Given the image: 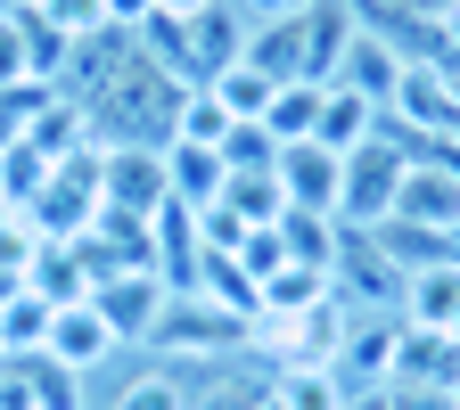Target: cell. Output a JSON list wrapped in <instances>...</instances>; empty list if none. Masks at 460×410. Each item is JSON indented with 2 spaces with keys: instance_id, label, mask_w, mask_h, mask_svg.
<instances>
[{
  "instance_id": "obj_1",
  "label": "cell",
  "mask_w": 460,
  "mask_h": 410,
  "mask_svg": "<svg viewBox=\"0 0 460 410\" xmlns=\"http://www.w3.org/2000/svg\"><path fill=\"white\" fill-rule=\"evenodd\" d=\"M402 172H411V148H402L394 124H378L354 156H345V189H337V222L345 230H378L394 214V189H402Z\"/></svg>"
},
{
  "instance_id": "obj_2",
  "label": "cell",
  "mask_w": 460,
  "mask_h": 410,
  "mask_svg": "<svg viewBox=\"0 0 460 410\" xmlns=\"http://www.w3.org/2000/svg\"><path fill=\"white\" fill-rule=\"evenodd\" d=\"M148 345L172 353V362H230V353H247V320L222 312V304H206V296H172Z\"/></svg>"
},
{
  "instance_id": "obj_3",
  "label": "cell",
  "mask_w": 460,
  "mask_h": 410,
  "mask_svg": "<svg viewBox=\"0 0 460 410\" xmlns=\"http://www.w3.org/2000/svg\"><path fill=\"white\" fill-rule=\"evenodd\" d=\"M386 124L411 132V140L460 132V83L436 66V57H411V66H402V83H394V99H386Z\"/></svg>"
},
{
  "instance_id": "obj_4",
  "label": "cell",
  "mask_w": 460,
  "mask_h": 410,
  "mask_svg": "<svg viewBox=\"0 0 460 410\" xmlns=\"http://www.w3.org/2000/svg\"><path fill=\"white\" fill-rule=\"evenodd\" d=\"M329 287L354 312H394V296H402V271H394V255L378 247V230H337V263H329Z\"/></svg>"
},
{
  "instance_id": "obj_5",
  "label": "cell",
  "mask_w": 460,
  "mask_h": 410,
  "mask_svg": "<svg viewBox=\"0 0 460 410\" xmlns=\"http://www.w3.org/2000/svg\"><path fill=\"white\" fill-rule=\"evenodd\" d=\"M91 304L107 312V328L124 336V345H148V336H156V320H164V304H172V287H164L148 263H132V271L91 279Z\"/></svg>"
},
{
  "instance_id": "obj_6",
  "label": "cell",
  "mask_w": 460,
  "mask_h": 410,
  "mask_svg": "<svg viewBox=\"0 0 460 410\" xmlns=\"http://www.w3.org/2000/svg\"><path fill=\"white\" fill-rule=\"evenodd\" d=\"M164 197H172V181H164V148H99V205H107V214L148 222Z\"/></svg>"
},
{
  "instance_id": "obj_7",
  "label": "cell",
  "mask_w": 460,
  "mask_h": 410,
  "mask_svg": "<svg viewBox=\"0 0 460 410\" xmlns=\"http://www.w3.org/2000/svg\"><path fill=\"white\" fill-rule=\"evenodd\" d=\"M41 353H49V362H66L75 378H91L99 362H115V353H124V336H115V328H107V312L83 296V304H58V312H49Z\"/></svg>"
},
{
  "instance_id": "obj_8",
  "label": "cell",
  "mask_w": 460,
  "mask_h": 410,
  "mask_svg": "<svg viewBox=\"0 0 460 410\" xmlns=\"http://www.w3.org/2000/svg\"><path fill=\"white\" fill-rule=\"evenodd\" d=\"M394 345H402V312H354L329 370H337L345 386H386V378H394Z\"/></svg>"
},
{
  "instance_id": "obj_9",
  "label": "cell",
  "mask_w": 460,
  "mask_h": 410,
  "mask_svg": "<svg viewBox=\"0 0 460 410\" xmlns=\"http://www.w3.org/2000/svg\"><path fill=\"white\" fill-rule=\"evenodd\" d=\"M337 189H345V156L321 148V140H288L279 148V197L305 205V214H337Z\"/></svg>"
},
{
  "instance_id": "obj_10",
  "label": "cell",
  "mask_w": 460,
  "mask_h": 410,
  "mask_svg": "<svg viewBox=\"0 0 460 410\" xmlns=\"http://www.w3.org/2000/svg\"><path fill=\"white\" fill-rule=\"evenodd\" d=\"M402 66H411V49H402L394 33H378V25H362L354 41H345V66H337V83H345V91H362V99L386 115V99H394Z\"/></svg>"
},
{
  "instance_id": "obj_11",
  "label": "cell",
  "mask_w": 460,
  "mask_h": 410,
  "mask_svg": "<svg viewBox=\"0 0 460 410\" xmlns=\"http://www.w3.org/2000/svg\"><path fill=\"white\" fill-rule=\"evenodd\" d=\"M386 386H452V394H460V336H452V328H411V320H402L394 378H386Z\"/></svg>"
},
{
  "instance_id": "obj_12",
  "label": "cell",
  "mask_w": 460,
  "mask_h": 410,
  "mask_svg": "<svg viewBox=\"0 0 460 410\" xmlns=\"http://www.w3.org/2000/svg\"><path fill=\"white\" fill-rule=\"evenodd\" d=\"M17 287H33L41 304H83V296H91V263H83V247H75V239H33V255H25Z\"/></svg>"
},
{
  "instance_id": "obj_13",
  "label": "cell",
  "mask_w": 460,
  "mask_h": 410,
  "mask_svg": "<svg viewBox=\"0 0 460 410\" xmlns=\"http://www.w3.org/2000/svg\"><path fill=\"white\" fill-rule=\"evenodd\" d=\"M362 33V17H354V0H313L305 9V83H337V66H345V41Z\"/></svg>"
},
{
  "instance_id": "obj_14",
  "label": "cell",
  "mask_w": 460,
  "mask_h": 410,
  "mask_svg": "<svg viewBox=\"0 0 460 410\" xmlns=\"http://www.w3.org/2000/svg\"><path fill=\"white\" fill-rule=\"evenodd\" d=\"M386 222H420V230H460V181L411 156V172H402V189H394V214H386Z\"/></svg>"
},
{
  "instance_id": "obj_15",
  "label": "cell",
  "mask_w": 460,
  "mask_h": 410,
  "mask_svg": "<svg viewBox=\"0 0 460 410\" xmlns=\"http://www.w3.org/2000/svg\"><path fill=\"white\" fill-rule=\"evenodd\" d=\"M394 312L411 320V328H452V312H460V263L411 271V279H402V296H394Z\"/></svg>"
},
{
  "instance_id": "obj_16",
  "label": "cell",
  "mask_w": 460,
  "mask_h": 410,
  "mask_svg": "<svg viewBox=\"0 0 460 410\" xmlns=\"http://www.w3.org/2000/svg\"><path fill=\"white\" fill-rule=\"evenodd\" d=\"M378 124H386V115H378V107H370L362 91L329 83V91H321V124H313V140H321V148H337V156H354V148H362V140H370Z\"/></svg>"
},
{
  "instance_id": "obj_17",
  "label": "cell",
  "mask_w": 460,
  "mask_h": 410,
  "mask_svg": "<svg viewBox=\"0 0 460 410\" xmlns=\"http://www.w3.org/2000/svg\"><path fill=\"white\" fill-rule=\"evenodd\" d=\"M345 386L329 362H288V370H271V410H345Z\"/></svg>"
},
{
  "instance_id": "obj_18",
  "label": "cell",
  "mask_w": 460,
  "mask_h": 410,
  "mask_svg": "<svg viewBox=\"0 0 460 410\" xmlns=\"http://www.w3.org/2000/svg\"><path fill=\"white\" fill-rule=\"evenodd\" d=\"M164 181H172V197H181V205H214V197H222V181H230V164H222V148L164 140Z\"/></svg>"
},
{
  "instance_id": "obj_19",
  "label": "cell",
  "mask_w": 460,
  "mask_h": 410,
  "mask_svg": "<svg viewBox=\"0 0 460 410\" xmlns=\"http://www.w3.org/2000/svg\"><path fill=\"white\" fill-rule=\"evenodd\" d=\"M214 205H222V214H239L247 230H271V222L288 214V197H279V156H271V164H255V172H230Z\"/></svg>"
},
{
  "instance_id": "obj_20",
  "label": "cell",
  "mask_w": 460,
  "mask_h": 410,
  "mask_svg": "<svg viewBox=\"0 0 460 410\" xmlns=\"http://www.w3.org/2000/svg\"><path fill=\"white\" fill-rule=\"evenodd\" d=\"M206 91L222 99V115H230V124H263V107H271V91H279V83H271V74L255 66V57L239 49V57H230V66L206 83Z\"/></svg>"
},
{
  "instance_id": "obj_21",
  "label": "cell",
  "mask_w": 460,
  "mask_h": 410,
  "mask_svg": "<svg viewBox=\"0 0 460 410\" xmlns=\"http://www.w3.org/2000/svg\"><path fill=\"white\" fill-rule=\"evenodd\" d=\"M337 214H305V205H288L279 214V247H288V263H313V271H329L337 263Z\"/></svg>"
},
{
  "instance_id": "obj_22",
  "label": "cell",
  "mask_w": 460,
  "mask_h": 410,
  "mask_svg": "<svg viewBox=\"0 0 460 410\" xmlns=\"http://www.w3.org/2000/svg\"><path fill=\"white\" fill-rule=\"evenodd\" d=\"M313 124H321V83H279L263 107V132L288 148V140H313Z\"/></svg>"
},
{
  "instance_id": "obj_23",
  "label": "cell",
  "mask_w": 460,
  "mask_h": 410,
  "mask_svg": "<svg viewBox=\"0 0 460 410\" xmlns=\"http://www.w3.org/2000/svg\"><path fill=\"white\" fill-rule=\"evenodd\" d=\"M49 312H58V304H41L33 287H17V296L0 304V353H41V336H49Z\"/></svg>"
},
{
  "instance_id": "obj_24",
  "label": "cell",
  "mask_w": 460,
  "mask_h": 410,
  "mask_svg": "<svg viewBox=\"0 0 460 410\" xmlns=\"http://www.w3.org/2000/svg\"><path fill=\"white\" fill-rule=\"evenodd\" d=\"M222 132H230L222 99H214L206 83H190V91H181V107H172V140H190V148H222Z\"/></svg>"
},
{
  "instance_id": "obj_25",
  "label": "cell",
  "mask_w": 460,
  "mask_h": 410,
  "mask_svg": "<svg viewBox=\"0 0 460 410\" xmlns=\"http://www.w3.org/2000/svg\"><path fill=\"white\" fill-rule=\"evenodd\" d=\"M9 83H41V74H33V17L17 0H0V91Z\"/></svg>"
},
{
  "instance_id": "obj_26",
  "label": "cell",
  "mask_w": 460,
  "mask_h": 410,
  "mask_svg": "<svg viewBox=\"0 0 460 410\" xmlns=\"http://www.w3.org/2000/svg\"><path fill=\"white\" fill-rule=\"evenodd\" d=\"M313 296H329V271H313V263H279L263 279V312H305Z\"/></svg>"
},
{
  "instance_id": "obj_27",
  "label": "cell",
  "mask_w": 460,
  "mask_h": 410,
  "mask_svg": "<svg viewBox=\"0 0 460 410\" xmlns=\"http://www.w3.org/2000/svg\"><path fill=\"white\" fill-rule=\"evenodd\" d=\"M25 378H33V410H83V378L49 353H25Z\"/></svg>"
},
{
  "instance_id": "obj_28",
  "label": "cell",
  "mask_w": 460,
  "mask_h": 410,
  "mask_svg": "<svg viewBox=\"0 0 460 410\" xmlns=\"http://www.w3.org/2000/svg\"><path fill=\"white\" fill-rule=\"evenodd\" d=\"M107 410H190V386L172 378V370H148V378H132V386H115Z\"/></svg>"
},
{
  "instance_id": "obj_29",
  "label": "cell",
  "mask_w": 460,
  "mask_h": 410,
  "mask_svg": "<svg viewBox=\"0 0 460 410\" xmlns=\"http://www.w3.org/2000/svg\"><path fill=\"white\" fill-rule=\"evenodd\" d=\"M271 156H279V140H271L263 124H230V132H222V164H230V172H255V164H271Z\"/></svg>"
},
{
  "instance_id": "obj_30",
  "label": "cell",
  "mask_w": 460,
  "mask_h": 410,
  "mask_svg": "<svg viewBox=\"0 0 460 410\" xmlns=\"http://www.w3.org/2000/svg\"><path fill=\"white\" fill-rule=\"evenodd\" d=\"M386 394H394V410H460L452 386H386Z\"/></svg>"
},
{
  "instance_id": "obj_31",
  "label": "cell",
  "mask_w": 460,
  "mask_h": 410,
  "mask_svg": "<svg viewBox=\"0 0 460 410\" xmlns=\"http://www.w3.org/2000/svg\"><path fill=\"white\" fill-rule=\"evenodd\" d=\"M148 17H156V0H107V25L115 33H140Z\"/></svg>"
},
{
  "instance_id": "obj_32",
  "label": "cell",
  "mask_w": 460,
  "mask_h": 410,
  "mask_svg": "<svg viewBox=\"0 0 460 410\" xmlns=\"http://www.w3.org/2000/svg\"><path fill=\"white\" fill-rule=\"evenodd\" d=\"M345 410H394V394H386V386H354V394H345Z\"/></svg>"
},
{
  "instance_id": "obj_33",
  "label": "cell",
  "mask_w": 460,
  "mask_h": 410,
  "mask_svg": "<svg viewBox=\"0 0 460 410\" xmlns=\"http://www.w3.org/2000/svg\"><path fill=\"white\" fill-rule=\"evenodd\" d=\"M214 0H156V17H206Z\"/></svg>"
},
{
  "instance_id": "obj_34",
  "label": "cell",
  "mask_w": 460,
  "mask_h": 410,
  "mask_svg": "<svg viewBox=\"0 0 460 410\" xmlns=\"http://www.w3.org/2000/svg\"><path fill=\"white\" fill-rule=\"evenodd\" d=\"M452 336H460V312H452Z\"/></svg>"
}]
</instances>
